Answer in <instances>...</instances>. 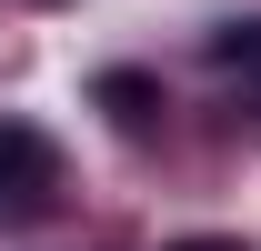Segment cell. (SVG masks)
I'll list each match as a JSON object with an SVG mask.
<instances>
[{
  "label": "cell",
  "mask_w": 261,
  "mask_h": 251,
  "mask_svg": "<svg viewBox=\"0 0 261 251\" xmlns=\"http://www.w3.org/2000/svg\"><path fill=\"white\" fill-rule=\"evenodd\" d=\"M50 191H61V151H50V131L0 121V211H40Z\"/></svg>",
  "instance_id": "6da1fadb"
},
{
  "label": "cell",
  "mask_w": 261,
  "mask_h": 251,
  "mask_svg": "<svg viewBox=\"0 0 261 251\" xmlns=\"http://www.w3.org/2000/svg\"><path fill=\"white\" fill-rule=\"evenodd\" d=\"M211 51H221V61H231V70H261V20H231V31H221V40H211Z\"/></svg>",
  "instance_id": "7a4b0ae2"
},
{
  "label": "cell",
  "mask_w": 261,
  "mask_h": 251,
  "mask_svg": "<svg viewBox=\"0 0 261 251\" xmlns=\"http://www.w3.org/2000/svg\"><path fill=\"white\" fill-rule=\"evenodd\" d=\"M100 101H111L121 121H141V101H151V81H130V70H111V81H100Z\"/></svg>",
  "instance_id": "3957f363"
},
{
  "label": "cell",
  "mask_w": 261,
  "mask_h": 251,
  "mask_svg": "<svg viewBox=\"0 0 261 251\" xmlns=\"http://www.w3.org/2000/svg\"><path fill=\"white\" fill-rule=\"evenodd\" d=\"M171 251H241V241H171Z\"/></svg>",
  "instance_id": "277c9868"
}]
</instances>
